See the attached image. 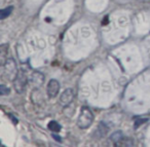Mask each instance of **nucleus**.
Returning <instances> with one entry per match:
<instances>
[{"label": "nucleus", "mask_w": 150, "mask_h": 147, "mask_svg": "<svg viewBox=\"0 0 150 147\" xmlns=\"http://www.w3.org/2000/svg\"><path fill=\"white\" fill-rule=\"evenodd\" d=\"M93 121H94L93 112L86 107L81 108V111H80L77 118V126L80 129H86L93 124Z\"/></svg>", "instance_id": "nucleus-1"}, {"label": "nucleus", "mask_w": 150, "mask_h": 147, "mask_svg": "<svg viewBox=\"0 0 150 147\" xmlns=\"http://www.w3.org/2000/svg\"><path fill=\"white\" fill-rule=\"evenodd\" d=\"M74 98V93L72 89H67L63 92V94L60 97V104L63 106H68L71 104Z\"/></svg>", "instance_id": "nucleus-5"}, {"label": "nucleus", "mask_w": 150, "mask_h": 147, "mask_svg": "<svg viewBox=\"0 0 150 147\" xmlns=\"http://www.w3.org/2000/svg\"><path fill=\"white\" fill-rule=\"evenodd\" d=\"M28 82H29V78L26 76V74L23 71L20 70L19 72H18L17 76L13 79V87H15V89L17 91V93L22 94L25 91L26 85H27Z\"/></svg>", "instance_id": "nucleus-2"}, {"label": "nucleus", "mask_w": 150, "mask_h": 147, "mask_svg": "<svg viewBox=\"0 0 150 147\" xmlns=\"http://www.w3.org/2000/svg\"><path fill=\"white\" fill-rule=\"evenodd\" d=\"M13 9V6H8V7H6V9H2V11H0V19H1V20H4L5 18H7L11 13Z\"/></svg>", "instance_id": "nucleus-8"}, {"label": "nucleus", "mask_w": 150, "mask_h": 147, "mask_svg": "<svg viewBox=\"0 0 150 147\" xmlns=\"http://www.w3.org/2000/svg\"><path fill=\"white\" fill-rule=\"evenodd\" d=\"M123 138H125V136H123L122 132H120V131L113 133V134L111 135V137H110V139H111V140H112L114 143H119V142H121V140H123Z\"/></svg>", "instance_id": "nucleus-7"}, {"label": "nucleus", "mask_w": 150, "mask_h": 147, "mask_svg": "<svg viewBox=\"0 0 150 147\" xmlns=\"http://www.w3.org/2000/svg\"><path fill=\"white\" fill-rule=\"evenodd\" d=\"M148 120V118H142V119H137L136 120V122H135V126L136 128H138L139 126H141L142 124H144V122H146Z\"/></svg>", "instance_id": "nucleus-11"}, {"label": "nucleus", "mask_w": 150, "mask_h": 147, "mask_svg": "<svg viewBox=\"0 0 150 147\" xmlns=\"http://www.w3.org/2000/svg\"><path fill=\"white\" fill-rule=\"evenodd\" d=\"M3 68H4L3 70H4L5 76L8 79H15V77L17 76L18 72H19L17 68V64H16L13 59H7Z\"/></svg>", "instance_id": "nucleus-3"}, {"label": "nucleus", "mask_w": 150, "mask_h": 147, "mask_svg": "<svg viewBox=\"0 0 150 147\" xmlns=\"http://www.w3.org/2000/svg\"><path fill=\"white\" fill-rule=\"evenodd\" d=\"M0 94H1V95H8L9 89L5 87V85H1V87H0Z\"/></svg>", "instance_id": "nucleus-10"}, {"label": "nucleus", "mask_w": 150, "mask_h": 147, "mask_svg": "<svg viewBox=\"0 0 150 147\" xmlns=\"http://www.w3.org/2000/svg\"><path fill=\"white\" fill-rule=\"evenodd\" d=\"M59 91H60V83H59V81L56 80V79L50 80V82L47 85V89H46L48 97L50 98L57 97V95L59 94Z\"/></svg>", "instance_id": "nucleus-4"}, {"label": "nucleus", "mask_w": 150, "mask_h": 147, "mask_svg": "<svg viewBox=\"0 0 150 147\" xmlns=\"http://www.w3.org/2000/svg\"><path fill=\"white\" fill-rule=\"evenodd\" d=\"M48 129H50V131H52V132H60L61 126L57 121L52 120V121H50V124H48Z\"/></svg>", "instance_id": "nucleus-9"}, {"label": "nucleus", "mask_w": 150, "mask_h": 147, "mask_svg": "<svg viewBox=\"0 0 150 147\" xmlns=\"http://www.w3.org/2000/svg\"><path fill=\"white\" fill-rule=\"evenodd\" d=\"M52 137H54V138L56 139L57 141H59V142H61V141H62V140H61V138H60V137H59V136H57L56 134H54V135H52Z\"/></svg>", "instance_id": "nucleus-12"}, {"label": "nucleus", "mask_w": 150, "mask_h": 147, "mask_svg": "<svg viewBox=\"0 0 150 147\" xmlns=\"http://www.w3.org/2000/svg\"><path fill=\"white\" fill-rule=\"evenodd\" d=\"M44 82V75L42 73L35 71L31 74V76L29 77V83H31L33 87H39L42 83Z\"/></svg>", "instance_id": "nucleus-6"}]
</instances>
